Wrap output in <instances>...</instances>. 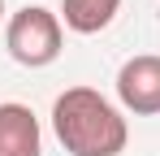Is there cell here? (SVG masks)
Segmentation results:
<instances>
[{
	"label": "cell",
	"instance_id": "obj_1",
	"mask_svg": "<svg viewBox=\"0 0 160 156\" xmlns=\"http://www.w3.org/2000/svg\"><path fill=\"white\" fill-rule=\"evenodd\" d=\"M52 130L69 156H121L126 152V117L91 87H69L52 104Z\"/></svg>",
	"mask_w": 160,
	"mask_h": 156
},
{
	"label": "cell",
	"instance_id": "obj_2",
	"mask_svg": "<svg viewBox=\"0 0 160 156\" xmlns=\"http://www.w3.org/2000/svg\"><path fill=\"white\" fill-rule=\"evenodd\" d=\"M4 48H9V56L18 65H30V70L52 65L61 56V18L39 9V4L18 9L9 18V26H4Z\"/></svg>",
	"mask_w": 160,
	"mask_h": 156
},
{
	"label": "cell",
	"instance_id": "obj_3",
	"mask_svg": "<svg viewBox=\"0 0 160 156\" xmlns=\"http://www.w3.org/2000/svg\"><path fill=\"white\" fill-rule=\"evenodd\" d=\"M117 96L121 104L138 113V117H152L160 113V56L143 52V56H130L121 70H117Z\"/></svg>",
	"mask_w": 160,
	"mask_h": 156
},
{
	"label": "cell",
	"instance_id": "obj_4",
	"mask_svg": "<svg viewBox=\"0 0 160 156\" xmlns=\"http://www.w3.org/2000/svg\"><path fill=\"white\" fill-rule=\"evenodd\" d=\"M39 122L26 104H0V156H39Z\"/></svg>",
	"mask_w": 160,
	"mask_h": 156
},
{
	"label": "cell",
	"instance_id": "obj_5",
	"mask_svg": "<svg viewBox=\"0 0 160 156\" xmlns=\"http://www.w3.org/2000/svg\"><path fill=\"white\" fill-rule=\"evenodd\" d=\"M121 0H61V13H65V26L78 30V35H95L104 30L112 18H117Z\"/></svg>",
	"mask_w": 160,
	"mask_h": 156
},
{
	"label": "cell",
	"instance_id": "obj_6",
	"mask_svg": "<svg viewBox=\"0 0 160 156\" xmlns=\"http://www.w3.org/2000/svg\"><path fill=\"white\" fill-rule=\"evenodd\" d=\"M0 18H4V0H0Z\"/></svg>",
	"mask_w": 160,
	"mask_h": 156
}]
</instances>
